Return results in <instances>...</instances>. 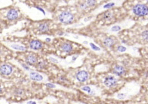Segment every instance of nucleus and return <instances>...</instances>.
I'll return each instance as SVG.
<instances>
[{
  "instance_id": "nucleus-20",
  "label": "nucleus",
  "mask_w": 148,
  "mask_h": 104,
  "mask_svg": "<svg viewBox=\"0 0 148 104\" xmlns=\"http://www.w3.org/2000/svg\"><path fill=\"white\" fill-rule=\"evenodd\" d=\"M118 50L120 52H124L126 51V48L123 46H119L118 47Z\"/></svg>"
},
{
  "instance_id": "nucleus-15",
  "label": "nucleus",
  "mask_w": 148,
  "mask_h": 104,
  "mask_svg": "<svg viewBox=\"0 0 148 104\" xmlns=\"http://www.w3.org/2000/svg\"><path fill=\"white\" fill-rule=\"evenodd\" d=\"M112 15V14L110 12H106L104 15L103 17L105 20H108L109 19H110L111 18Z\"/></svg>"
},
{
  "instance_id": "nucleus-26",
  "label": "nucleus",
  "mask_w": 148,
  "mask_h": 104,
  "mask_svg": "<svg viewBox=\"0 0 148 104\" xmlns=\"http://www.w3.org/2000/svg\"><path fill=\"white\" fill-rule=\"evenodd\" d=\"M83 43H85V44H87V41H84Z\"/></svg>"
},
{
  "instance_id": "nucleus-24",
  "label": "nucleus",
  "mask_w": 148,
  "mask_h": 104,
  "mask_svg": "<svg viewBox=\"0 0 148 104\" xmlns=\"http://www.w3.org/2000/svg\"><path fill=\"white\" fill-rule=\"evenodd\" d=\"M78 58V56H74L72 57V61H75Z\"/></svg>"
},
{
  "instance_id": "nucleus-2",
  "label": "nucleus",
  "mask_w": 148,
  "mask_h": 104,
  "mask_svg": "<svg viewBox=\"0 0 148 104\" xmlns=\"http://www.w3.org/2000/svg\"><path fill=\"white\" fill-rule=\"evenodd\" d=\"M14 60L32 67L38 71H46L49 66V60L43 54L38 52L25 50L15 51Z\"/></svg>"
},
{
  "instance_id": "nucleus-19",
  "label": "nucleus",
  "mask_w": 148,
  "mask_h": 104,
  "mask_svg": "<svg viewBox=\"0 0 148 104\" xmlns=\"http://www.w3.org/2000/svg\"><path fill=\"white\" fill-rule=\"evenodd\" d=\"M120 29H121V27H120V26L115 25V26H113V27H112L111 31H114V32H117V31L120 30Z\"/></svg>"
},
{
  "instance_id": "nucleus-5",
  "label": "nucleus",
  "mask_w": 148,
  "mask_h": 104,
  "mask_svg": "<svg viewBox=\"0 0 148 104\" xmlns=\"http://www.w3.org/2000/svg\"><path fill=\"white\" fill-rule=\"evenodd\" d=\"M15 51L0 42V61L12 60L14 58Z\"/></svg>"
},
{
  "instance_id": "nucleus-12",
  "label": "nucleus",
  "mask_w": 148,
  "mask_h": 104,
  "mask_svg": "<svg viewBox=\"0 0 148 104\" xmlns=\"http://www.w3.org/2000/svg\"><path fill=\"white\" fill-rule=\"evenodd\" d=\"M114 43H115V42L111 38H106L104 41V45L108 48H111V47L113 46Z\"/></svg>"
},
{
  "instance_id": "nucleus-7",
  "label": "nucleus",
  "mask_w": 148,
  "mask_h": 104,
  "mask_svg": "<svg viewBox=\"0 0 148 104\" xmlns=\"http://www.w3.org/2000/svg\"><path fill=\"white\" fill-rule=\"evenodd\" d=\"M132 10L134 14L138 16H144L148 14V7L145 5H136L134 6Z\"/></svg>"
},
{
  "instance_id": "nucleus-22",
  "label": "nucleus",
  "mask_w": 148,
  "mask_h": 104,
  "mask_svg": "<svg viewBox=\"0 0 148 104\" xmlns=\"http://www.w3.org/2000/svg\"><path fill=\"white\" fill-rule=\"evenodd\" d=\"M114 5H115L114 3H110L105 5V6H104V8H110L112 7Z\"/></svg>"
},
{
  "instance_id": "nucleus-14",
  "label": "nucleus",
  "mask_w": 148,
  "mask_h": 104,
  "mask_svg": "<svg viewBox=\"0 0 148 104\" xmlns=\"http://www.w3.org/2000/svg\"><path fill=\"white\" fill-rule=\"evenodd\" d=\"M142 37L144 41L148 42V30L144 31L142 33Z\"/></svg>"
},
{
  "instance_id": "nucleus-10",
  "label": "nucleus",
  "mask_w": 148,
  "mask_h": 104,
  "mask_svg": "<svg viewBox=\"0 0 148 104\" xmlns=\"http://www.w3.org/2000/svg\"><path fill=\"white\" fill-rule=\"evenodd\" d=\"M59 49L61 51L64 52V53H69L72 51V49H73V47L70 43L63 42L60 45Z\"/></svg>"
},
{
  "instance_id": "nucleus-13",
  "label": "nucleus",
  "mask_w": 148,
  "mask_h": 104,
  "mask_svg": "<svg viewBox=\"0 0 148 104\" xmlns=\"http://www.w3.org/2000/svg\"><path fill=\"white\" fill-rule=\"evenodd\" d=\"M30 78L33 80H36V81H40L42 80L43 77L41 75L38 74V73L36 72H32L30 74Z\"/></svg>"
},
{
  "instance_id": "nucleus-21",
  "label": "nucleus",
  "mask_w": 148,
  "mask_h": 104,
  "mask_svg": "<svg viewBox=\"0 0 148 104\" xmlns=\"http://www.w3.org/2000/svg\"><path fill=\"white\" fill-rule=\"evenodd\" d=\"M117 97H118V98L119 99H124L126 97V95L123 93H120V94H118V95H117Z\"/></svg>"
},
{
  "instance_id": "nucleus-16",
  "label": "nucleus",
  "mask_w": 148,
  "mask_h": 104,
  "mask_svg": "<svg viewBox=\"0 0 148 104\" xmlns=\"http://www.w3.org/2000/svg\"><path fill=\"white\" fill-rule=\"evenodd\" d=\"M96 4L95 0H87V4L89 5V6H93Z\"/></svg>"
},
{
  "instance_id": "nucleus-9",
  "label": "nucleus",
  "mask_w": 148,
  "mask_h": 104,
  "mask_svg": "<svg viewBox=\"0 0 148 104\" xmlns=\"http://www.w3.org/2000/svg\"><path fill=\"white\" fill-rule=\"evenodd\" d=\"M76 77L77 80L80 82H85L89 78V74L88 72L84 70L79 71L76 74Z\"/></svg>"
},
{
  "instance_id": "nucleus-6",
  "label": "nucleus",
  "mask_w": 148,
  "mask_h": 104,
  "mask_svg": "<svg viewBox=\"0 0 148 104\" xmlns=\"http://www.w3.org/2000/svg\"><path fill=\"white\" fill-rule=\"evenodd\" d=\"M74 15L68 11L62 12L59 16V20L61 23L65 24L71 23L74 21Z\"/></svg>"
},
{
  "instance_id": "nucleus-18",
  "label": "nucleus",
  "mask_w": 148,
  "mask_h": 104,
  "mask_svg": "<svg viewBox=\"0 0 148 104\" xmlns=\"http://www.w3.org/2000/svg\"><path fill=\"white\" fill-rule=\"evenodd\" d=\"M81 89H82L83 91H85V92H87L89 94H90V92H92V90H91L90 87H89V86H84V87H82Z\"/></svg>"
},
{
  "instance_id": "nucleus-4",
  "label": "nucleus",
  "mask_w": 148,
  "mask_h": 104,
  "mask_svg": "<svg viewBox=\"0 0 148 104\" xmlns=\"http://www.w3.org/2000/svg\"><path fill=\"white\" fill-rule=\"evenodd\" d=\"M50 26L48 22H41L35 23L31 27L28 28L29 34L33 35H41L49 34L50 32Z\"/></svg>"
},
{
  "instance_id": "nucleus-3",
  "label": "nucleus",
  "mask_w": 148,
  "mask_h": 104,
  "mask_svg": "<svg viewBox=\"0 0 148 104\" xmlns=\"http://www.w3.org/2000/svg\"><path fill=\"white\" fill-rule=\"evenodd\" d=\"M23 74L22 69L10 61H0V75L4 77L17 76Z\"/></svg>"
},
{
  "instance_id": "nucleus-8",
  "label": "nucleus",
  "mask_w": 148,
  "mask_h": 104,
  "mask_svg": "<svg viewBox=\"0 0 148 104\" xmlns=\"http://www.w3.org/2000/svg\"><path fill=\"white\" fill-rule=\"evenodd\" d=\"M104 84L106 87L110 88L114 87L118 84V80L113 76L109 75V76H106L104 79Z\"/></svg>"
},
{
  "instance_id": "nucleus-11",
  "label": "nucleus",
  "mask_w": 148,
  "mask_h": 104,
  "mask_svg": "<svg viewBox=\"0 0 148 104\" xmlns=\"http://www.w3.org/2000/svg\"><path fill=\"white\" fill-rule=\"evenodd\" d=\"M113 72L117 76H121L125 73V69L123 67L121 66H116L113 68Z\"/></svg>"
},
{
  "instance_id": "nucleus-27",
  "label": "nucleus",
  "mask_w": 148,
  "mask_h": 104,
  "mask_svg": "<svg viewBox=\"0 0 148 104\" xmlns=\"http://www.w3.org/2000/svg\"><path fill=\"white\" fill-rule=\"evenodd\" d=\"M147 2H148V0H147Z\"/></svg>"
},
{
  "instance_id": "nucleus-1",
  "label": "nucleus",
  "mask_w": 148,
  "mask_h": 104,
  "mask_svg": "<svg viewBox=\"0 0 148 104\" xmlns=\"http://www.w3.org/2000/svg\"><path fill=\"white\" fill-rule=\"evenodd\" d=\"M4 41L19 43L26 50L38 52L43 55L48 53L51 48L50 45L48 43L49 42L43 41L29 34L24 36H9L4 38Z\"/></svg>"
},
{
  "instance_id": "nucleus-23",
  "label": "nucleus",
  "mask_w": 148,
  "mask_h": 104,
  "mask_svg": "<svg viewBox=\"0 0 148 104\" xmlns=\"http://www.w3.org/2000/svg\"><path fill=\"white\" fill-rule=\"evenodd\" d=\"M46 86H47L48 87H50V88H54V87H55V86L52 84H50V83H49V84H46Z\"/></svg>"
},
{
  "instance_id": "nucleus-17",
  "label": "nucleus",
  "mask_w": 148,
  "mask_h": 104,
  "mask_svg": "<svg viewBox=\"0 0 148 104\" xmlns=\"http://www.w3.org/2000/svg\"><path fill=\"white\" fill-rule=\"evenodd\" d=\"M90 46L91 48H92V49H93V50H95V51H100V48H98V46H97L95 45H94V43H90Z\"/></svg>"
},
{
  "instance_id": "nucleus-25",
  "label": "nucleus",
  "mask_w": 148,
  "mask_h": 104,
  "mask_svg": "<svg viewBox=\"0 0 148 104\" xmlns=\"http://www.w3.org/2000/svg\"><path fill=\"white\" fill-rule=\"evenodd\" d=\"M2 92H3V89H2V88L0 86V94L2 93Z\"/></svg>"
}]
</instances>
